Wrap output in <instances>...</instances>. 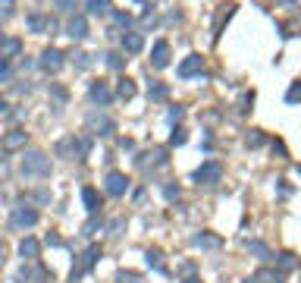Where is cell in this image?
Instances as JSON below:
<instances>
[{
	"label": "cell",
	"mask_w": 301,
	"mask_h": 283,
	"mask_svg": "<svg viewBox=\"0 0 301 283\" xmlns=\"http://www.w3.org/2000/svg\"><path fill=\"white\" fill-rule=\"evenodd\" d=\"M22 173L25 176H47L50 173V158L41 151H29L22 158Z\"/></svg>",
	"instance_id": "6da1fadb"
},
{
	"label": "cell",
	"mask_w": 301,
	"mask_h": 283,
	"mask_svg": "<svg viewBox=\"0 0 301 283\" xmlns=\"http://www.w3.org/2000/svg\"><path fill=\"white\" fill-rule=\"evenodd\" d=\"M220 176H223V167L217 161H204V164L195 170V183L198 186H213V183H220Z\"/></svg>",
	"instance_id": "7a4b0ae2"
},
{
	"label": "cell",
	"mask_w": 301,
	"mask_h": 283,
	"mask_svg": "<svg viewBox=\"0 0 301 283\" xmlns=\"http://www.w3.org/2000/svg\"><path fill=\"white\" fill-rule=\"evenodd\" d=\"M204 70V57L201 54H188L182 63H179V79H192V76H198Z\"/></svg>",
	"instance_id": "3957f363"
},
{
	"label": "cell",
	"mask_w": 301,
	"mask_h": 283,
	"mask_svg": "<svg viewBox=\"0 0 301 283\" xmlns=\"http://www.w3.org/2000/svg\"><path fill=\"white\" fill-rule=\"evenodd\" d=\"M88 129H91L94 135H113V129H116V126H113V120H110V117L91 114V117H88Z\"/></svg>",
	"instance_id": "277c9868"
},
{
	"label": "cell",
	"mask_w": 301,
	"mask_h": 283,
	"mask_svg": "<svg viewBox=\"0 0 301 283\" xmlns=\"http://www.w3.org/2000/svg\"><path fill=\"white\" fill-rule=\"evenodd\" d=\"M35 224H38V211H32V208H16V211H13V227H16V230L35 227Z\"/></svg>",
	"instance_id": "5b68a950"
},
{
	"label": "cell",
	"mask_w": 301,
	"mask_h": 283,
	"mask_svg": "<svg viewBox=\"0 0 301 283\" xmlns=\"http://www.w3.org/2000/svg\"><path fill=\"white\" fill-rule=\"evenodd\" d=\"M63 63H66L63 54H60V50H54V47H47L44 54H41V66H44L47 73H60V70H63Z\"/></svg>",
	"instance_id": "8992f818"
},
{
	"label": "cell",
	"mask_w": 301,
	"mask_h": 283,
	"mask_svg": "<svg viewBox=\"0 0 301 283\" xmlns=\"http://www.w3.org/2000/svg\"><path fill=\"white\" fill-rule=\"evenodd\" d=\"M126 189H129V176H126V173H110V176H107V192L113 195V199L126 195Z\"/></svg>",
	"instance_id": "52a82bcc"
},
{
	"label": "cell",
	"mask_w": 301,
	"mask_h": 283,
	"mask_svg": "<svg viewBox=\"0 0 301 283\" xmlns=\"http://www.w3.org/2000/svg\"><path fill=\"white\" fill-rule=\"evenodd\" d=\"M66 35H72L75 41H82L85 35H88V19H85V16H72L69 25H66Z\"/></svg>",
	"instance_id": "ba28073f"
},
{
	"label": "cell",
	"mask_w": 301,
	"mask_h": 283,
	"mask_svg": "<svg viewBox=\"0 0 301 283\" xmlns=\"http://www.w3.org/2000/svg\"><path fill=\"white\" fill-rule=\"evenodd\" d=\"M151 63L157 66V70H163V66L169 63V44H167V41H157V44H154V50H151Z\"/></svg>",
	"instance_id": "9c48e42d"
},
{
	"label": "cell",
	"mask_w": 301,
	"mask_h": 283,
	"mask_svg": "<svg viewBox=\"0 0 301 283\" xmlns=\"http://www.w3.org/2000/svg\"><path fill=\"white\" fill-rule=\"evenodd\" d=\"M91 101H94V104H100V107H107L110 101H113V94H110L107 82H94V85H91Z\"/></svg>",
	"instance_id": "30bf717a"
},
{
	"label": "cell",
	"mask_w": 301,
	"mask_h": 283,
	"mask_svg": "<svg viewBox=\"0 0 301 283\" xmlns=\"http://www.w3.org/2000/svg\"><path fill=\"white\" fill-rule=\"evenodd\" d=\"M19 255H22V258H29V261H35L38 255H41V245H38V239L25 236L22 243H19Z\"/></svg>",
	"instance_id": "8fae6325"
},
{
	"label": "cell",
	"mask_w": 301,
	"mask_h": 283,
	"mask_svg": "<svg viewBox=\"0 0 301 283\" xmlns=\"http://www.w3.org/2000/svg\"><path fill=\"white\" fill-rule=\"evenodd\" d=\"M195 245H198V248H207V252H217V248L223 245V239L213 236V233H198V236H195Z\"/></svg>",
	"instance_id": "7c38bea8"
},
{
	"label": "cell",
	"mask_w": 301,
	"mask_h": 283,
	"mask_svg": "<svg viewBox=\"0 0 301 283\" xmlns=\"http://www.w3.org/2000/svg\"><path fill=\"white\" fill-rule=\"evenodd\" d=\"M123 47L129 50V54H141V47H144V38L138 35V32H126V35H123Z\"/></svg>",
	"instance_id": "4fadbf2b"
},
{
	"label": "cell",
	"mask_w": 301,
	"mask_h": 283,
	"mask_svg": "<svg viewBox=\"0 0 301 283\" xmlns=\"http://www.w3.org/2000/svg\"><path fill=\"white\" fill-rule=\"evenodd\" d=\"M25 142H29V135H25L22 129H13V132H6V139H3V148H6V151H16V148H22Z\"/></svg>",
	"instance_id": "5bb4252c"
},
{
	"label": "cell",
	"mask_w": 301,
	"mask_h": 283,
	"mask_svg": "<svg viewBox=\"0 0 301 283\" xmlns=\"http://www.w3.org/2000/svg\"><path fill=\"white\" fill-rule=\"evenodd\" d=\"M276 264H279V274H292L298 268V255L295 252H282V255H276Z\"/></svg>",
	"instance_id": "9a60e30c"
},
{
	"label": "cell",
	"mask_w": 301,
	"mask_h": 283,
	"mask_svg": "<svg viewBox=\"0 0 301 283\" xmlns=\"http://www.w3.org/2000/svg\"><path fill=\"white\" fill-rule=\"evenodd\" d=\"M19 50H22V41H16V38H3V41H0V57H3V60H13Z\"/></svg>",
	"instance_id": "2e32d148"
},
{
	"label": "cell",
	"mask_w": 301,
	"mask_h": 283,
	"mask_svg": "<svg viewBox=\"0 0 301 283\" xmlns=\"http://www.w3.org/2000/svg\"><path fill=\"white\" fill-rule=\"evenodd\" d=\"M82 202H85V208H88V211H98V208H100V195H98V189L85 186V189H82Z\"/></svg>",
	"instance_id": "e0dca14e"
},
{
	"label": "cell",
	"mask_w": 301,
	"mask_h": 283,
	"mask_svg": "<svg viewBox=\"0 0 301 283\" xmlns=\"http://www.w3.org/2000/svg\"><path fill=\"white\" fill-rule=\"evenodd\" d=\"M248 252L257 255L261 261H270V258H273V252H270V248H267L264 243H257V239H251V243H248Z\"/></svg>",
	"instance_id": "ac0fdd59"
},
{
	"label": "cell",
	"mask_w": 301,
	"mask_h": 283,
	"mask_svg": "<svg viewBox=\"0 0 301 283\" xmlns=\"http://www.w3.org/2000/svg\"><path fill=\"white\" fill-rule=\"evenodd\" d=\"M116 94H119L123 101H132V98H135V82H132V79H119Z\"/></svg>",
	"instance_id": "d6986e66"
},
{
	"label": "cell",
	"mask_w": 301,
	"mask_h": 283,
	"mask_svg": "<svg viewBox=\"0 0 301 283\" xmlns=\"http://www.w3.org/2000/svg\"><path fill=\"white\" fill-rule=\"evenodd\" d=\"M254 280H257V283H282V274H279V271H267V268H264V271H257V277H254Z\"/></svg>",
	"instance_id": "ffe728a7"
},
{
	"label": "cell",
	"mask_w": 301,
	"mask_h": 283,
	"mask_svg": "<svg viewBox=\"0 0 301 283\" xmlns=\"http://www.w3.org/2000/svg\"><path fill=\"white\" fill-rule=\"evenodd\" d=\"M98 258H100V245H88V252L82 255V268L88 271V268H91V264L98 261Z\"/></svg>",
	"instance_id": "44dd1931"
},
{
	"label": "cell",
	"mask_w": 301,
	"mask_h": 283,
	"mask_svg": "<svg viewBox=\"0 0 301 283\" xmlns=\"http://www.w3.org/2000/svg\"><path fill=\"white\" fill-rule=\"evenodd\" d=\"M88 13H94V16L110 13V0H88Z\"/></svg>",
	"instance_id": "7402d4cb"
},
{
	"label": "cell",
	"mask_w": 301,
	"mask_h": 283,
	"mask_svg": "<svg viewBox=\"0 0 301 283\" xmlns=\"http://www.w3.org/2000/svg\"><path fill=\"white\" fill-rule=\"evenodd\" d=\"M298 101H301V82H295V85L286 91V104H298Z\"/></svg>",
	"instance_id": "603a6c76"
},
{
	"label": "cell",
	"mask_w": 301,
	"mask_h": 283,
	"mask_svg": "<svg viewBox=\"0 0 301 283\" xmlns=\"http://www.w3.org/2000/svg\"><path fill=\"white\" fill-rule=\"evenodd\" d=\"M167 94H169L167 85H160V82H154V85H151V98H154V101H163Z\"/></svg>",
	"instance_id": "cb8c5ba5"
},
{
	"label": "cell",
	"mask_w": 301,
	"mask_h": 283,
	"mask_svg": "<svg viewBox=\"0 0 301 283\" xmlns=\"http://www.w3.org/2000/svg\"><path fill=\"white\" fill-rule=\"evenodd\" d=\"M245 142H248V145H251V148H261V145H264V135H261V132H257V129H251V132H248V135H245Z\"/></svg>",
	"instance_id": "d4e9b609"
},
{
	"label": "cell",
	"mask_w": 301,
	"mask_h": 283,
	"mask_svg": "<svg viewBox=\"0 0 301 283\" xmlns=\"http://www.w3.org/2000/svg\"><path fill=\"white\" fill-rule=\"evenodd\" d=\"M13 0H0V19H10V16H13Z\"/></svg>",
	"instance_id": "484cf974"
},
{
	"label": "cell",
	"mask_w": 301,
	"mask_h": 283,
	"mask_svg": "<svg viewBox=\"0 0 301 283\" xmlns=\"http://www.w3.org/2000/svg\"><path fill=\"white\" fill-rule=\"evenodd\" d=\"M148 264H154L157 271H167V268H163V261H160V255H157V252H148Z\"/></svg>",
	"instance_id": "4316f807"
},
{
	"label": "cell",
	"mask_w": 301,
	"mask_h": 283,
	"mask_svg": "<svg viewBox=\"0 0 301 283\" xmlns=\"http://www.w3.org/2000/svg\"><path fill=\"white\" fill-rule=\"evenodd\" d=\"M167 117H169V123H176V120H182V117H185V110H182V107H169V114H167Z\"/></svg>",
	"instance_id": "83f0119b"
},
{
	"label": "cell",
	"mask_w": 301,
	"mask_h": 283,
	"mask_svg": "<svg viewBox=\"0 0 301 283\" xmlns=\"http://www.w3.org/2000/svg\"><path fill=\"white\" fill-rule=\"evenodd\" d=\"M107 63L113 66V70H119V66H123V57H119V54H107Z\"/></svg>",
	"instance_id": "f1b7e54d"
},
{
	"label": "cell",
	"mask_w": 301,
	"mask_h": 283,
	"mask_svg": "<svg viewBox=\"0 0 301 283\" xmlns=\"http://www.w3.org/2000/svg\"><path fill=\"white\" fill-rule=\"evenodd\" d=\"M169 142H173V145H185V132H182V129H176L173 135H169Z\"/></svg>",
	"instance_id": "f546056e"
},
{
	"label": "cell",
	"mask_w": 301,
	"mask_h": 283,
	"mask_svg": "<svg viewBox=\"0 0 301 283\" xmlns=\"http://www.w3.org/2000/svg\"><path fill=\"white\" fill-rule=\"evenodd\" d=\"M119 283H141L138 274H119Z\"/></svg>",
	"instance_id": "4dcf8cb0"
},
{
	"label": "cell",
	"mask_w": 301,
	"mask_h": 283,
	"mask_svg": "<svg viewBox=\"0 0 301 283\" xmlns=\"http://www.w3.org/2000/svg\"><path fill=\"white\" fill-rule=\"evenodd\" d=\"M94 230H100V220H88V224H85V233H94Z\"/></svg>",
	"instance_id": "1f68e13d"
},
{
	"label": "cell",
	"mask_w": 301,
	"mask_h": 283,
	"mask_svg": "<svg viewBox=\"0 0 301 283\" xmlns=\"http://www.w3.org/2000/svg\"><path fill=\"white\" fill-rule=\"evenodd\" d=\"M116 22H119V25H126V29H129V22H132V16H129V13H116Z\"/></svg>",
	"instance_id": "d6a6232c"
},
{
	"label": "cell",
	"mask_w": 301,
	"mask_h": 283,
	"mask_svg": "<svg viewBox=\"0 0 301 283\" xmlns=\"http://www.w3.org/2000/svg\"><path fill=\"white\" fill-rule=\"evenodd\" d=\"M167 199H179V186H167Z\"/></svg>",
	"instance_id": "836d02e7"
},
{
	"label": "cell",
	"mask_w": 301,
	"mask_h": 283,
	"mask_svg": "<svg viewBox=\"0 0 301 283\" xmlns=\"http://www.w3.org/2000/svg\"><path fill=\"white\" fill-rule=\"evenodd\" d=\"M57 3H60V10H72V3H75V0H57Z\"/></svg>",
	"instance_id": "e575fe53"
},
{
	"label": "cell",
	"mask_w": 301,
	"mask_h": 283,
	"mask_svg": "<svg viewBox=\"0 0 301 283\" xmlns=\"http://www.w3.org/2000/svg\"><path fill=\"white\" fill-rule=\"evenodd\" d=\"M185 283H198V280H185Z\"/></svg>",
	"instance_id": "d590c367"
},
{
	"label": "cell",
	"mask_w": 301,
	"mask_h": 283,
	"mask_svg": "<svg viewBox=\"0 0 301 283\" xmlns=\"http://www.w3.org/2000/svg\"><path fill=\"white\" fill-rule=\"evenodd\" d=\"M245 283H257V280H245Z\"/></svg>",
	"instance_id": "8d00e7d4"
},
{
	"label": "cell",
	"mask_w": 301,
	"mask_h": 283,
	"mask_svg": "<svg viewBox=\"0 0 301 283\" xmlns=\"http://www.w3.org/2000/svg\"><path fill=\"white\" fill-rule=\"evenodd\" d=\"M298 170H301V167H298Z\"/></svg>",
	"instance_id": "74e56055"
}]
</instances>
